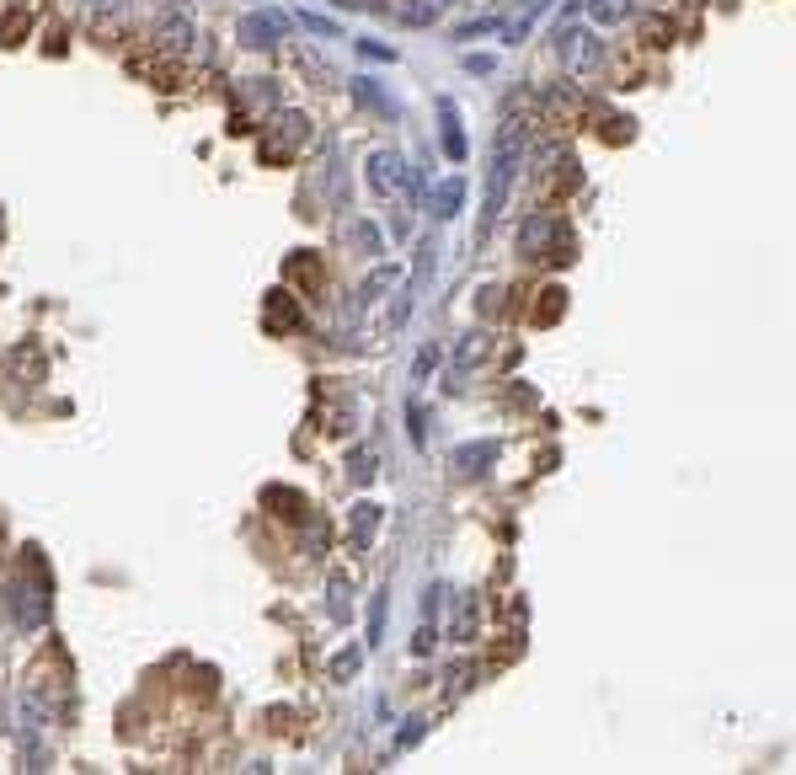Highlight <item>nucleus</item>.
<instances>
[{"label":"nucleus","instance_id":"obj_16","mask_svg":"<svg viewBox=\"0 0 796 775\" xmlns=\"http://www.w3.org/2000/svg\"><path fill=\"white\" fill-rule=\"evenodd\" d=\"M588 11H593V22H626L631 0H588Z\"/></svg>","mask_w":796,"mask_h":775},{"label":"nucleus","instance_id":"obj_6","mask_svg":"<svg viewBox=\"0 0 796 775\" xmlns=\"http://www.w3.org/2000/svg\"><path fill=\"white\" fill-rule=\"evenodd\" d=\"M492 460H497V439H471V444H455V455H449V465H455L460 476H481Z\"/></svg>","mask_w":796,"mask_h":775},{"label":"nucleus","instance_id":"obj_23","mask_svg":"<svg viewBox=\"0 0 796 775\" xmlns=\"http://www.w3.org/2000/svg\"><path fill=\"white\" fill-rule=\"evenodd\" d=\"M433 364H439V348H433V343H428L423 353H417V369H412V380H423V375H428V369H433Z\"/></svg>","mask_w":796,"mask_h":775},{"label":"nucleus","instance_id":"obj_4","mask_svg":"<svg viewBox=\"0 0 796 775\" xmlns=\"http://www.w3.org/2000/svg\"><path fill=\"white\" fill-rule=\"evenodd\" d=\"M556 54H561V65H567V75H583V70H593L604 59L599 38H593L588 27H567V33L556 38Z\"/></svg>","mask_w":796,"mask_h":775},{"label":"nucleus","instance_id":"obj_20","mask_svg":"<svg viewBox=\"0 0 796 775\" xmlns=\"http://www.w3.org/2000/svg\"><path fill=\"white\" fill-rule=\"evenodd\" d=\"M481 33H503V22H497V17H481V22L455 27V38H481Z\"/></svg>","mask_w":796,"mask_h":775},{"label":"nucleus","instance_id":"obj_26","mask_svg":"<svg viewBox=\"0 0 796 775\" xmlns=\"http://www.w3.org/2000/svg\"><path fill=\"white\" fill-rule=\"evenodd\" d=\"M519 6H524V17H540V11L551 6V0H519Z\"/></svg>","mask_w":796,"mask_h":775},{"label":"nucleus","instance_id":"obj_8","mask_svg":"<svg viewBox=\"0 0 796 775\" xmlns=\"http://www.w3.org/2000/svg\"><path fill=\"white\" fill-rule=\"evenodd\" d=\"M439 123H444V129H439V139H444V155L460 166V161H465V129H460V107L449 102V97H439Z\"/></svg>","mask_w":796,"mask_h":775},{"label":"nucleus","instance_id":"obj_5","mask_svg":"<svg viewBox=\"0 0 796 775\" xmlns=\"http://www.w3.org/2000/svg\"><path fill=\"white\" fill-rule=\"evenodd\" d=\"M278 38H289V17H284V11H257V17H241V43H246V49H273Z\"/></svg>","mask_w":796,"mask_h":775},{"label":"nucleus","instance_id":"obj_24","mask_svg":"<svg viewBox=\"0 0 796 775\" xmlns=\"http://www.w3.org/2000/svg\"><path fill=\"white\" fill-rule=\"evenodd\" d=\"M407 433L412 444H423V407H407Z\"/></svg>","mask_w":796,"mask_h":775},{"label":"nucleus","instance_id":"obj_21","mask_svg":"<svg viewBox=\"0 0 796 775\" xmlns=\"http://www.w3.org/2000/svg\"><path fill=\"white\" fill-rule=\"evenodd\" d=\"M300 22L310 27V33H321V38H342V27H337V22H326V17H316V11H305Z\"/></svg>","mask_w":796,"mask_h":775},{"label":"nucleus","instance_id":"obj_7","mask_svg":"<svg viewBox=\"0 0 796 775\" xmlns=\"http://www.w3.org/2000/svg\"><path fill=\"white\" fill-rule=\"evenodd\" d=\"M449 637H455V642H476L481 637L476 594H455V604H449Z\"/></svg>","mask_w":796,"mask_h":775},{"label":"nucleus","instance_id":"obj_1","mask_svg":"<svg viewBox=\"0 0 796 775\" xmlns=\"http://www.w3.org/2000/svg\"><path fill=\"white\" fill-rule=\"evenodd\" d=\"M524 145H529V118L513 113L503 129H497V139H492V172H487V214H481V241L492 236V220H497V214H503V204H508V188H513V177H519Z\"/></svg>","mask_w":796,"mask_h":775},{"label":"nucleus","instance_id":"obj_14","mask_svg":"<svg viewBox=\"0 0 796 775\" xmlns=\"http://www.w3.org/2000/svg\"><path fill=\"white\" fill-rule=\"evenodd\" d=\"M358 663H364V647H342V653L332 658V669H326V674H332L337 685H348V679L358 674Z\"/></svg>","mask_w":796,"mask_h":775},{"label":"nucleus","instance_id":"obj_3","mask_svg":"<svg viewBox=\"0 0 796 775\" xmlns=\"http://www.w3.org/2000/svg\"><path fill=\"white\" fill-rule=\"evenodd\" d=\"M369 188L380 198H396L401 188H412V166L401 161L396 150H374L369 155Z\"/></svg>","mask_w":796,"mask_h":775},{"label":"nucleus","instance_id":"obj_19","mask_svg":"<svg viewBox=\"0 0 796 775\" xmlns=\"http://www.w3.org/2000/svg\"><path fill=\"white\" fill-rule=\"evenodd\" d=\"M326 615L348 620V583H342V578H332V604H326Z\"/></svg>","mask_w":796,"mask_h":775},{"label":"nucleus","instance_id":"obj_2","mask_svg":"<svg viewBox=\"0 0 796 775\" xmlns=\"http://www.w3.org/2000/svg\"><path fill=\"white\" fill-rule=\"evenodd\" d=\"M519 246L529 257H540L545 246H556V257H567L572 252V230H567V220H556V214H529L524 230H519Z\"/></svg>","mask_w":796,"mask_h":775},{"label":"nucleus","instance_id":"obj_13","mask_svg":"<svg viewBox=\"0 0 796 775\" xmlns=\"http://www.w3.org/2000/svg\"><path fill=\"white\" fill-rule=\"evenodd\" d=\"M481 348H487V337H481V332H471V337H465V348H460V359H455V364H449V385H455V380L465 375V369H471V364L481 359Z\"/></svg>","mask_w":796,"mask_h":775},{"label":"nucleus","instance_id":"obj_22","mask_svg":"<svg viewBox=\"0 0 796 775\" xmlns=\"http://www.w3.org/2000/svg\"><path fill=\"white\" fill-rule=\"evenodd\" d=\"M380 631H385V594H374V620H369V647L380 642Z\"/></svg>","mask_w":796,"mask_h":775},{"label":"nucleus","instance_id":"obj_15","mask_svg":"<svg viewBox=\"0 0 796 775\" xmlns=\"http://www.w3.org/2000/svg\"><path fill=\"white\" fill-rule=\"evenodd\" d=\"M374 471H380V455H374V449H353V455H348V476H353V482H374Z\"/></svg>","mask_w":796,"mask_h":775},{"label":"nucleus","instance_id":"obj_10","mask_svg":"<svg viewBox=\"0 0 796 775\" xmlns=\"http://www.w3.org/2000/svg\"><path fill=\"white\" fill-rule=\"evenodd\" d=\"M374 530H380V503H358V508H353V519H348L353 546H369Z\"/></svg>","mask_w":796,"mask_h":775},{"label":"nucleus","instance_id":"obj_17","mask_svg":"<svg viewBox=\"0 0 796 775\" xmlns=\"http://www.w3.org/2000/svg\"><path fill=\"white\" fill-rule=\"evenodd\" d=\"M396 278H401L396 268H380L374 278H364V289H358V300H364V305H369V300H380V289H385V284H396Z\"/></svg>","mask_w":796,"mask_h":775},{"label":"nucleus","instance_id":"obj_12","mask_svg":"<svg viewBox=\"0 0 796 775\" xmlns=\"http://www.w3.org/2000/svg\"><path fill=\"white\" fill-rule=\"evenodd\" d=\"M449 6H455V0H412V6L401 11V22H407V27H433Z\"/></svg>","mask_w":796,"mask_h":775},{"label":"nucleus","instance_id":"obj_25","mask_svg":"<svg viewBox=\"0 0 796 775\" xmlns=\"http://www.w3.org/2000/svg\"><path fill=\"white\" fill-rule=\"evenodd\" d=\"M396 743H401V749H412V743H423V722L412 717V727H401V738H396Z\"/></svg>","mask_w":796,"mask_h":775},{"label":"nucleus","instance_id":"obj_11","mask_svg":"<svg viewBox=\"0 0 796 775\" xmlns=\"http://www.w3.org/2000/svg\"><path fill=\"white\" fill-rule=\"evenodd\" d=\"M155 43H161V49H187V43H193V22L187 17H161L155 22Z\"/></svg>","mask_w":796,"mask_h":775},{"label":"nucleus","instance_id":"obj_18","mask_svg":"<svg viewBox=\"0 0 796 775\" xmlns=\"http://www.w3.org/2000/svg\"><path fill=\"white\" fill-rule=\"evenodd\" d=\"M353 241L364 246L369 257H380V252H385V241H380V230H374V225H353Z\"/></svg>","mask_w":796,"mask_h":775},{"label":"nucleus","instance_id":"obj_9","mask_svg":"<svg viewBox=\"0 0 796 775\" xmlns=\"http://www.w3.org/2000/svg\"><path fill=\"white\" fill-rule=\"evenodd\" d=\"M428 209L439 214V220H449V214H460V209H465V177H460V172H455V177H444L439 188L428 193Z\"/></svg>","mask_w":796,"mask_h":775}]
</instances>
